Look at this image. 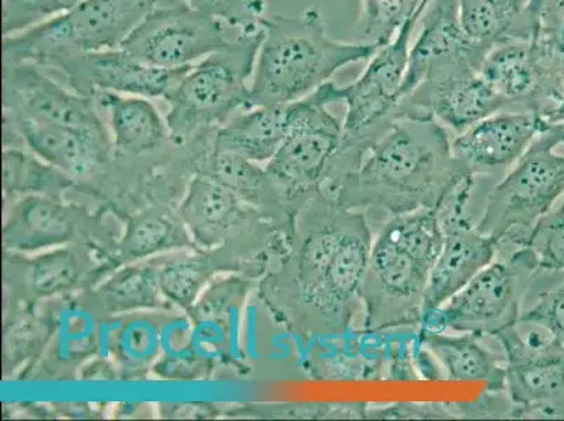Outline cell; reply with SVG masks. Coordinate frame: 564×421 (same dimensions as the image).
I'll list each match as a JSON object with an SVG mask.
<instances>
[{"mask_svg":"<svg viewBox=\"0 0 564 421\" xmlns=\"http://www.w3.org/2000/svg\"><path fill=\"white\" fill-rule=\"evenodd\" d=\"M564 195V155L535 138L487 194L476 228L499 239L500 251L524 248L542 217Z\"/></svg>","mask_w":564,"mask_h":421,"instance_id":"ba28073f","label":"cell"},{"mask_svg":"<svg viewBox=\"0 0 564 421\" xmlns=\"http://www.w3.org/2000/svg\"><path fill=\"white\" fill-rule=\"evenodd\" d=\"M109 115L111 142L122 155H143L166 141L167 122L150 99L101 91L95 97Z\"/></svg>","mask_w":564,"mask_h":421,"instance_id":"603a6c76","label":"cell"},{"mask_svg":"<svg viewBox=\"0 0 564 421\" xmlns=\"http://www.w3.org/2000/svg\"><path fill=\"white\" fill-rule=\"evenodd\" d=\"M2 184L7 194H40L55 197L72 187V176L34 153L7 149L2 159Z\"/></svg>","mask_w":564,"mask_h":421,"instance_id":"4316f807","label":"cell"},{"mask_svg":"<svg viewBox=\"0 0 564 421\" xmlns=\"http://www.w3.org/2000/svg\"><path fill=\"white\" fill-rule=\"evenodd\" d=\"M74 215L50 195H24L10 210L3 225V246L8 250L39 251L59 248L75 238Z\"/></svg>","mask_w":564,"mask_h":421,"instance_id":"ffe728a7","label":"cell"},{"mask_svg":"<svg viewBox=\"0 0 564 421\" xmlns=\"http://www.w3.org/2000/svg\"><path fill=\"white\" fill-rule=\"evenodd\" d=\"M542 142L546 145L556 149L557 147L564 145V122H557V125H546L542 128L540 136H538Z\"/></svg>","mask_w":564,"mask_h":421,"instance_id":"ab89813d","label":"cell"},{"mask_svg":"<svg viewBox=\"0 0 564 421\" xmlns=\"http://www.w3.org/2000/svg\"><path fill=\"white\" fill-rule=\"evenodd\" d=\"M417 342L437 363L443 381H486L487 390L506 392V358L487 346L486 336L419 327Z\"/></svg>","mask_w":564,"mask_h":421,"instance_id":"d6986e66","label":"cell"},{"mask_svg":"<svg viewBox=\"0 0 564 421\" xmlns=\"http://www.w3.org/2000/svg\"><path fill=\"white\" fill-rule=\"evenodd\" d=\"M94 100L64 89L37 65L3 63L4 115L37 118L111 142Z\"/></svg>","mask_w":564,"mask_h":421,"instance_id":"5bb4252c","label":"cell"},{"mask_svg":"<svg viewBox=\"0 0 564 421\" xmlns=\"http://www.w3.org/2000/svg\"><path fill=\"white\" fill-rule=\"evenodd\" d=\"M555 419H564V402L558 406V409L556 410Z\"/></svg>","mask_w":564,"mask_h":421,"instance_id":"7bdbcfd3","label":"cell"},{"mask_svg":"<svg viewBox=\"0 0 564 421\" xmlns=\"http://www.w3.org/2000/svg\"><path fill=\"white\" fill-rule=\"evenodd\" d=\"M86 271V259L78 250L59 246L28 261L25 281L35 296L47 298L72 291Z\"/></svg>","mask_w":564,"mask_h":421,"instance_id":"83f0119b","label":"cell"},{"mask_svg":"<svg viewBox=\"0 0 564 421\" xmlns=\"http://www.w3.org/2000/svg\"><path fill=\"white\" fill-rule=\"evenodd\" d=\"M410 110L429 112L456 136L496 112L510 110L479 71L459 72L425 79L400 100Z\"/></svg>","mask_w":564,"mask_h":421,"instance_id":"e0dca14e","label":"cell"},{"mask_svg":"<svg viewBox=\"0 0 564 421\" xmlns=\"http://www.w3.org/2000/svg\"><path fill=\"white\" fill-rule=\"evenodd\" d=\"M239 214V195L213 176L194 179L181 207V219L194 244L207 249L223 242Z\"/></svg>","mask_w":564,"mask_h":421,"instance_id":"7402d4cb","label":"cell"},{"mask_svg":"<svg viewBox=\"0 0 564 421\" xmlns=\"http://www.w3.org/2000/svg\"><path fill=\"white\" fill-rule=\"evenodd\" d=\"M494 337L506 358L512 418H555L564 400V344L524 316Z\"/></svg>","mask_w":564,"mask_h":421,"instance_id":"30bf717a","label":"cell"},{"mask_svg":"<svg viewBox=\"0 0 564 421\" xmlns=\"http://www.w3.org/2000/svg\"><path fill=\"white\" fill-rule=\"evenodd\" d=\"M563 56L540 41L509 40L490 48L479 74L510 110L535 112L545 122L564 97Z\"/></svg>","mask_w":564,"mask_h":421,"instance_id":"8fae6325","label":"cell"},{"mask_svg":"<svg viewBox=\"0 0 564 421\" xmlns=\"http://www.w3.org/2000/svg\"><path fill=\"white\" fill-rule=\"evenodd\" d=\"M562 76H563V85H564V56L562 60ZM557 122H564V97L561 101V105L556 107L555 110L551 112V116L546 118V125H557Z\"/></svg>","mask_w":564,"mask_h":421,"instance_id":"b9f144b4","label":"cell"},{"mask_svg":"<svg viewBox=\"0 0 564 421\" xmlns=\"http://www.w3.org/2000/svg\"><path fill=\"white\" fill-rule=\"evenodd\" d=\"M263 41L250 84L251 107L304 99L347 65L372 58L379 44H348L332 39L316 8L300 17L263 20Z\"/></svg>","mask_w":564,"mask_h":421,"instance_id":"277c9868","label":"cell"},{"mask_svg":"<svg viewBox=\"0 0 564 421\" xmlns=\"http://www.w3.org/2000/svg\"><path fill=\"white\" fill-rule=\"evenodd\" d=\"M540 274L527 246L501 251L444 305L425 312L419 327L429 332L495 336L520 320Z\"/></svg>","mask_w":564,"mask_h":421,"instance_id":"52a82bcc","label":"cell"},{"mask_svg":"<svg viewBox=\"0 0 564 421\" xmlns=\"http://www.w3.org/2000/svg\"><path fill=\"white\" fill-rule=\"evenodd\" d=\"M183 3L220 20L238 33L263 30L265 0H183Z\"/></svg>","mask_w":564,"mask_h":421,"instance_id":"d6a6232c","label":"cell"},{"mask_svg":"<svg viewBox=\"0 0 564 421\" xmlns=\"http://www.w3.org/2000/svg\"><path fill=\"white\" fill-rule=\"evenodd\" d=\"M310 204V227L292 263L294 294L311 332L343 337L362 306L373 228L366 214L343 207L322 190Z\"/></svg>","mask_w":564,"mask_h":421,"instance_id":"7a4b0ae2","label":"cell"},{"mask_svg":"<svg viewBox=\"0 0 564 421\" xmlns=\"http://www.w3.org/2000/svg\"><path fill=\"white\" fill-rule=\"evenodd\" d=\"M546 0H525L524 13L530 23L532 24L533 30H535V34L538 35V18H540V12L545 4ZM536 40V39H535Z\"/></svg>","mask_w":564,"mask_h":421,"instance_id":"60d3db41","label":"cell"},{"mask_svg":"<svg viewBox=\"0 0 564 421\" xmlns=\"http://www.w3.org/2000/svg\"><path fill=\"white\" fill-rule=\"evenodd\" d=\"M96 304L110 315L156 310L167 304L159 285L158 270L151 266H131L118 271L95 291Z\"/></svg>","mask_w":564,"mask_h":421,"instance_id":"d4e9b609","label":"cell"},{"mask_svg":"<svg viewBox=\"0 0 564 421\" xmlns=\"http://www.w3.org/2000/svg\"><path fill=\"white\" fill-rule=\"evenodd\" d=\"M443 238L435 209L397 215L379 225L360 292L364 331L420 326L425 290Z\"/></svg>","mask_w":564,"mask_h":421,"instance_id":"3957f363","label":"cell"},{"mask_svg":"<svg viewBox=\"0 0 564 421\" xmlns=\"http://www.w3.org/2000/svg\"><path fill=\"white\" fill-rule=\"evenodd\" d=\"M292 102L258 106L238 112L219 128L215 153H230L250 162H269L289 136Z\"/></svg>","mask_w":564,"mask_h":421,"instance_id":"44dd1931","label":"cell"},{"mask_svg":"<svg viewBox=\"0 0 564 421\" xmlns=\"http://www.w3.org/2000/svg\"><path fill=\"white\" fill-rule=\"evenodd\" d=\"M158 0H82L69 12L4 35L3 63L54 68L72 55L120 48Z\"/></svg>","mask_w":564,"mask_h":421,"instance_id":"8992f818","label":"cell"},{"mask_svg":"<svg viewBox=\"0 0 564 421\" xmlns=\"http://www.w3.org/2000/svg\"><path fill=\"white\" fill-rule=\"evenodd\" d=\"M527 248L541 274H564V195L562 203L536 224Z\"/></svg>","mask_w":564,"mask_h":421,"instance_id":"1f68e13d","label":"cell"},{"mask_svg":"<svg viewBox=\"0 0 564 421\" xmlns=\"http://www.w3.org/2000/svg\"><path fill=\"white\" fill-rule=\"evenodd\" d=\"M189 66L158 68L142 63L126 50L115 48L72 55L55 69L65 75L75 91L94 99L101 91L165 99Z\"/></svg>","mask_w":564,"mask_h":421,"instance_id":"9a60e30c","label":"cell"},{"mask_svg":"<svg viewBox=\"0 0 564 421\" xmlns=\"http://www.w3.org/2000/svg\"><path fill=\"white\" fill-rule=\"evenodd\" d=\"M521 316L541 323L564 344V281L538 296Z\"/></svg>","mask_w":564,"mask_h":421,"instance_id":"8d00e7d4","label":"cell"},{"mask_svg":"<svg viewBox=\"0 0 564 421\" xmlns=\"http://www.w3.org/2000/svg\"><path fill=\"white\" fill-rule=\"evenodd\" d=\"M489 51L465 33L458 0H432L422 17V32L410 48L399 100L412 95L425 79L479 71Z\"/></svg>","mask_w":564,"mask_h":421,"instance_id":"4fadbf2b","label":"cell"},{"mask_svg":"<svg viewBox=\"0 0 564 421\" xmlns=\"http://www.w3.org/2000/svg\"><path fill=\"white\" fill-rule=\"evenodd\" d=\"M263 30L238 33L228 48L189 66L165 99L173 140L186 141L204 128L225 125L251 109L250 79L258 61Z\"/></svg>","mask_w":564,"mask_h":421,"instance_id":"5b68a950","label":"cell"},{"mask_svg":"<svg viewBox=\"0 0 564 421\" xmlns=\"http://www.w3.org/2000/svg\"><path fill=\"white\" fill-rule=\"evenodd\" d=\"M517 2H520L522 4H525V0H517Z\"/></svg>","mask_w":564,"mask_h":421,"instance_id":"ee69618b","label":"cell"},{"mask_svg":"<svg viewBox=\"0 0 564 421\" xmlns=\"http://www.w3.org/2000/svg\"><path fill=\"white\" fill-rule=\"evenodd\" d=\"M212 176L232 188L239 197H270L274 202L280 199L275 190L279 184L265 171L261 172L253 166L248 159L214 152Z\"/></svg>","mask_w":564,"mask_h":421,"instance_id":"4dcf8cb0","label":"cell"},{"mask_svg":"<svg viewBox=\"0 0 564 421\" xmlns=\"http://www.w3.org/2000/svg\"><path fill=\"white\" fill-rule=\"evenodd\" d=\"M4 120L14 127L34 155L72 177L96 172L110 155L111 142L74 128L17 115H4Z\"/></svg>","mask_w":564,"mask_h":421,"instance_id":"ac0fdd59","label":"cell"},{"mask_svg":"<svg viewBox=\"0 0 564 421\" xmlns=\"http://www.w3.org/2000/svg\"><path fill=\"white\" fill-rule=\"evenodd\" d=\"M460 24L475 43L494 48L509 40H532L536 34L517 0H458Z\"/></svg>","mask_w":564,"mask_h":421,"instance_id":"cb8c5ba5","label":"cell"},{"mask_svg":"<svg viewBox=\"0 0 564 421\" xmlns=\"http://www.w3.org/2000/svg\"><path fill=\"white\" fill-rule=\"evenodd\" d=\"M212 258H186L171 261L158 270L159 285L169 302L193 310L205 287L218 271Z\"/></svg>","mask_w":564,"mask_h":421,"instance_id":"f1b7e54d","label":"cell"},{"mask_svg":"<svg viewBox=\"0 0 564 421\" xmlns=\"http://www.w3.org/2000/svg\"><path fill=\"white\" fill-rule=\"evenodd\" d=\"M337 101H341L340 86L333 82L292 101L289 136L265 166L291 197H311L329 182L343 145V122L329 111Z\"/></svg>","mask_w":564,"mask_h":421,"instance_id":"9c48e42d","label":"cell"},{"mask_svg":"<svg viewBox=\"0 0 564 421\" xmlns=\"http://www.w3.org/2000/svg\"><path fill=\"white\" fill-rule=\"evenodd\" d=\"M564 55V0H546L538 18L536 40Z\"/></svg>","mask_w":564,"mask_h":421,"instance_id":"74e56055","label":"cell"},{"mask_svg":"<svg viewBox=\"0 0 564 421\" xmlns=\"http://www.w3.org/2000/svg\"><path fill=\"white\" fill-rule=\"evenodd\" d=\"M432 0H361L360 33L362 43H391L400 25L413 18Z\"/></svg>","mask_w":564,"mask_h":421,"instance_id":"f546056e","label":"cell"},{"mask_svg":"<svg viewBox=\"0 0 564 421\" xmlns=\"http://www.w3.org/2000/svg\"><path fill=\"white\" fill-rule=\"evenodd\" d=\"M225 25L184 3L155 8L120 48L158 68H184L229 47Z\"/></svg>","mask_w":564,"mask_h":421,"instance_id":"7c38bea8","label":"cell"},{"mask_svg":"<svg viewBox=\"0 0 564 421\" xmlns=\"http://www.w3.org/2000/svg\"><path fill=\"white\" fill-rule=\"evenodd\" d=\"M194 245L196 244L189 239L182 219L176 220L167 214L147 210L128 220L118 250L122 259L133 261L167 250L192 248Z\"/></svg>","mask_w":564,"mask_h":421,"instance_id":"484cf974","label":"cell"},{"mask_svg":"<svg viewBox=\"0 0 564 421\" xmlns=\"http://www.w3.org/2000/svg\"><path fill=\"white\" fill-rule=\"evenodd\" d=\"M245 292L242 280L215 281L207 290L203 291L188 313H192L194 320L197 321L217 320L219 316L227 315L242 300Z\"/></svg>","mask_w":564,"mask_h":421,"instance_id":"d590c367","label":"cell"},{"mask_svg":"<svg viewBox=\"0 0 564 421\" xmlns=\"http://www.w3.org/2000/svg\"><path fill=\"white\" fill-rule=\"evenodd\" d=\"M155 369L162 377L173 379L198 378L205 371L204 364L193 357L165 358Z\"/></svg>","mask_w":564,"mask_h":421,"instance_id":"f35d334b","label":"cell"},{"mask_svg":"<svg viewBox=\"0 0 564 421\" xmlns=\"http://www.w3.org/2000/svg\"><path fill=\"white\" fill-rule=\"evenodd\" d=\"M545 127L535 112L505 110L453 140V155L471 176L499 182Z\"/></svg>","mask_w":564,"mask_h":421,"instance_id":"2e32d148","label":"cell"},{"mask_svg":"<svg viewBox=\"0 0 564 421\" xmlns=\"http://www.w3.org/2000/svg\"><path fill=\"white\" fill-rule=\"evenodd\" d=\"M158 331L151 323L133 322L117 338V356L126 366L140 367L158 354Z\"/></svg>","mask_w":564,"mask_h":421,"instance_id":"e575fe53","label":"cell"},{"mask_svg":"<svg viewBox=\"0 0 564 421\" xmlns=\"http://www.w3.org/2000/svg\"><path fill=\"white\" fill-rule=\"evenodd\" d=\"M399 105L402 115L369 148L357 171L322 190L343 207L366 214L371 225L437 208L469 174L455 161L449 131L437 118Z\"/></svg>","mask_w":564,"mask_h":421,"instance_id":"6da1fadb","label":"cell"},{"mask_svg":"<svg viewBox=\"0 0 564 421\" xmlns=\"http://www.w3.org/2000/svg\"><path fill=\"white\" fill-rule=\"evenodd\" d=\"M82 0H3V37L69 12Z\"/></svg>","mask_w":564,"mask_h":421,"instance_id":"836d02e7","label":"cell"}]
</instances>
